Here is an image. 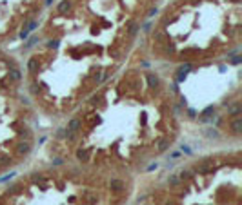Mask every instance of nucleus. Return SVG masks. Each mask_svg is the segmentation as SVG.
<instances>
[{"label": "nucleus", "mask_w": 242, "mask_h": 205, "mask_svg": "<svg viewBox=\"0 0 242 205\" xmlns=\"http://www.w3.org/2000/svg\"><path fill=\"white\" fill-rule=\"evenodd\" d=\"M146 205H153V203H146Z\"/></svg>", "instance_id": "nucleus-1"}]
</instances>
